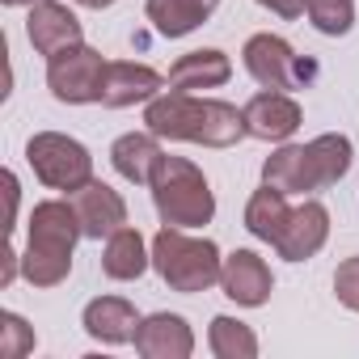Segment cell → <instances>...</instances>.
<instances>
[{"mask_svg":"<svg viewBox=\"0 0 359 359\" xmlns=\"http://www.w3.org/2000/svg\"><path fill=\"white\" fill-rule=\"evenodd\" d=\"M208 346H212L216 359H254L258 355V334L237 317H212Z\"/></svg>","mask_w":359,"mask_h":359,"instance_id":"cell-22","label":"cell"},{"mask_svg":"<svg viewBox=\"0 0 359 359\" xmlns=\"http://www.w3.org/2000/svg\"><path fill=\"white\" fill-rule=\"evenodd\" d=\"M81 216L72 208V199H47L34 203L30 212V237H26V254H22V275L34 287H60L72 271V250L81 241Z\"/></svg>","mask_w":359,"mask_h":359,"instance_id":"cell-2","label":"cell"},{"mask_svg":"<svg viewBox=\"0 0 359 359\" xmlns=\"http://www.w3.org/2000/svg\"><path fill=\"white\" fill-rule=\"evenodd\" d=\"M68 199H72V208L81 216V233L89 241H102V237H114L118 229H127V203H123V195L114 187L97 182V177L85 182L81 191H72Z\"/></svg>","mask_w":359,"mask_h":359,"instance_id":"cell-9","label":"cell"},{"mask_svg":"<svg viewBox=\"0 0 359 359\" xmlns=\"http://www.w3.org/2000/svg\"><path fill=\"white\" fill-rule=\"evenodd\" d=\"M148 262H152V254H148V245H144V237H140V229H118L114 237H106V254H102V271L110 275V279H118V283H127V279H140L144 271H148Z\"/></svg>","mask_w":359,"mask_h":359,"instance_id":"cell-19","label":"cell"},{"mask_svg":"<svg viewBox=\"0 0 359 359\" xmlns=\"http://www.w3.org/2000/svg\"><path fill=\"white\" fill-rule=\"evenodd\" d=\"M351 161H355V148H351V140H346L342 131H325V135H317V140L309 144V165H313L317 191L342 182V177L351 173Z\"/></svg>","mask_w":359,"mask_h":359,"instance_id":"cell-20","label":"cell"},{"mask_svg":"<svg viewBox=\"0 0 359 359\" xmlns=\"http://www.w3.org/2000/svg\"><path fill=\"white\" fill-rule=\"evenodd\" d=\"M304 13L321 34L338 39L355 26V0H304Z\"/></svg>","mask_w":359,"mask_h":359,"instance_id":"cell-24","label":"cell"},{"mask_svg":"<svg viewBox=\"0 0 359 359\" xmlns=\"http://www.w3.org/2000/svg\"><path fill=\"white\" fill-rule=\"evenodd\" d=\"M287 216H292L287 195H283V191H275V187H266V182H262V191H254V195H250V203H245V229H250L258 241H271V245L279 241V233H283Z\"/></svg>","mask_w":359,"mask_h":359,"instance_id":"cell-21","label":"cell"},{"mask_svg":"<svg viewBox=\"0 0 359 359\" xmlns=\"http://www.w3.org/2000/svg\"><path fill=\"white\" fill-rule=\"evenodd\" d=\"M156 140H161V135H152V131H127V135H118V140L110 144V165H114V173L127 177V182H152V169H156V161L165 156Z\"/></svg>","mask_w":359,"mask_h":359,"instance_id":"cell-18","label":"cell"},{"mask_svg":"<svg viewBox=\"0 0 359 359\" xmlns=\"http://www.w3.org/2000/svg\"><path fill=\"white\" fill-rule=\"evenodd\" d=\"M241 60H245V72H250L262 89H279V93L304 89V85L317 76V64H313V60H300V55L292 51V43L279 39V34H254V39L245 43V51H241Z\"/></svg>","mask_w":359,"mask_h":359,"instance_id":"cell-6","label":"cell"},{"mask_svg":"<svg viewBox=\"0 0 359 359\" xmlns=\"http://www.w3.org/2000/svg\"><path fill=\"white\" fill-rule=\"evenodd\" d=\"M233 76V64L224 51L203 47V51H187L177 55L169 68V89H182V93H199V89H220Z\"/></svg>","mask_w":359,"mask_h":359,"instance_id":"cell-16","label":"cell"},{"mask_svg":"<svg viewBox=\"0 0 359 359\" xmlns=\"http://www.w3.org/2000/svg\"><path fill=\"white\" fill-rule=\"evenodd\" d=\"M262 182L283 191V195H309L317 191L313 182V165H309V144H283L266 156L262 165Z\"/></svg>","mask_w":359,"mask_h":359,"instance_id":"cell-17","label":"cell"},{"mask_svg":"<svg viewBox=\"0 0 359 359\" xmlns=\"http://www.w3.org/2000/svg\"><path fill=\"white\" fill-rule=\"evenodd\" d=\"M26 34H30V47L39 55H47V60L60 55V51H68V47H76L85 39L81 18L68 5H60V0H39V5H30Z\"/></svg>","mask_w":359,"mask_h":359,"instance_id":"cell-10","label":"cell"},{"mask_svg":"<svg viewBox=\"0 0 359 359\" xmlns=\"http://www.w3.org/2000/svg\"><path fill=\"white\" fill-rule=\"evenodd\" d=\"M30 351H34V330L18 313H5V317H0V355H5V359H22Z\"/></svg>","mask_w":359,"mask_h":359,"instance_id":"cell-25","label":"cell"},{"mask_svg":"<svg viewBox=\"0 0 359 359\" xmlns=\"http://www.w3.org/2000/svg\"><path fill=\"white\" fill-rule=\"evenodd\" d=\"M135 351L144 359H191L195 351V334L187 325V317L177 313H152L135 325Z\"/></svg>","mask_w":359,"mask_h":359,"instance_id":"cell-13","label":"cell"},{"mask_svg":"<svg viewBox=\"0 0 359 359\" xmlns=\"http://www.w3.org/2000/svg\"><path fill=\"white\" fill-rule=\"evenodd\" d=\"M148 22L156 26V34L165 39H187L191 30H199L208 18L191 5V0H148Z\"/></svg>","mask_w":359,"mask_h":359,"instance_id":"cell-23","label":"cell"},{"mask_svg":"<svg viewBox=\"0 0 359 359\" xmlns=\"http://www.w3.org/2000/svg\"><path fill=\"white\" fill-rule=\"evenodd\" d=\"M191 5H195V9H199L203 18H212V13H216V5H220V0H191Z\"/></svg>","mask_w":359,"mask_h":359,"instance_id":"cell-29","label":"cell"},{"mask_svg":"<svg viewBox=\"0 0 359 359\" xmlns=\"http://www.w3.org/2000/svg\"><path fill=\"white\" fill-rule=\"evenodd\" d=\"M152 266H156V275L169 283V292L195 296V292H208V287L220 283L224 258H220L216 241L191 237L187 229L165 224V229L152 237Z\"/></svg>","mask_w":359,"mask_h":359,"instance_id":"cell-4","label":"cell"},{"mask_svg":"<svg viewBox=\"0 0 359 359\" xmlns=\"http://www.w3.org/2000/svg\"><path fill=\"white\" fill-rule=\"evenodd\" d=\"M325 237H330V212H325V203L304 199L300 208H292V216H287V224H283L275 250H279V258H287V262H309V258L325 245Z\"/></svg>","mask_w":359,"mask_h":359,"instance_id":"cell-12","label":"cell"},{"mask_svg":"<svg viewBox=\"0 0 359 359\" xmlns=\"http://www.w3.org/2000/svg\"><path fill=\"white\" fill-rule=\"evenodd\" d=\"M241 114H245V135L266 140V144L292 140L296 127H300V118H304V114H300V102H296L292 93H279V89L254 93V97L241 106Z\"/></svg>","mask_w":359,"mask_h":359,"instance_id":"cell-8","label":"cell"},{"mask_svg":"<svg viewBox=\"0 0 359 359\" xmlns=\"http://www.w3.org/2000/svg\"><path fill=\"white\" fill-rule=\"evenodd\" d=\"M5 195H9V224H5V229L13 233V229H18V199H22V187H18L13 173H5Z\"/></svg>","mask_w":359,"mask_h":359,"instance_id":"cell-28","label":"cell"},{"mask_svg":"<svg viewBox=\"0 0 359 359\" xmlns=\"http://www.w3.org/2000/svg\"><path fill=\"white\" fill-rule=\"evenodd\" d=\"M144 123L161 140H187L203 148H233L245 135V114L216 97H195L182 89L156 93L144 110Z\"/></svg>","mask_w":359,"mask_h":359,"instance_id":"cell-1","label":"cell"},{"mask_svg":"<svg viewBox=\"0 0 359 359\" xmlns=\"http://www.w3.org/2000/svg\"><path fill=\"white\" fill-rule=\"evenodd\" d=\"M5 5H13V9H18V5H39V0H5Z\"/></svg>","mask_w":359,"mask_h":359,"instance_id":"cell-31","label":"cell"},{"mask_svg":"<svg viewBox=\"0 0 359 359\" xmlns=\"http://www.w3.org/2000/svg\"><path fill=\"white\" fill-rule=\"evenodd\" d=\"M334 296H338L342 309L359 313V254L338 262V271H334Z\"/></svg>","mask_w":359,"mask_h":359,"instance_id":"cell-26","label":"cell"},{"mask_svg":"<svg viewBox=\"0 0 359 359\" xmlns=\"http://www.w3.org/2000/svg\"><path fill=\"white\" fill-rule=\"evenodd\" d=\"M258 5L271 9V13H279V18H287V22H296L304 13V0H258Z\"/></svg>","mask_w":359,"mask_h":359,"instance_id":"cell-27","label":"cell"},{"mask_svg":"<svg viewBox=\"0 0 359 359\" xmlns=\"http://www.w3.org/2000/svg\"><path fill=\"white\" fill-rule=\"evenodd\" d=\"M102 81H106V60H102V51H93L85 43L47 60V89L64 106L102 102Z\"/></svg>","mask_w":359,"mask_h":359,"instance_id":"cell-7","label":"cell"},{"mask_svg":"<svg viewBox=\"0 0 359 359\" xmlns=\"http://www.w3.org/2000/svg\"><path fill=\"white\" fill-rule=\"evenodd\" d=\"M81 325H85L89 338H97V342H106V346H123V342H135L140 317H135L131 300H123V296H97V300L85 304Z\"/></svg>","mask_w":359,"mask_h":359,"instance_id":"cell-15","label":"cell"},{"mask_svg":"<svg viewBox=\"0 0 359 359\" xmlns=\"http://www.w3.org/2000/svg\"><path fill=\"white\" fill-rule=\"evenodd\" d=\"M152 208L161 224L173 229H203L216 216V195L195 161L187 156H161L152 169Z\"/></svg>","mask_w":359,"mask_h":359,"instance_id":"cell-3","label":"cell"},{"mask_svg":"<svg viewBox=\"0 0 359 359\" xmlns=\"http://www.w3.org/2000/svg\"><path fill=\"white\" fill-rule=\"evenodd\" d=\"M165 76L148 64H135V60H114L106 64V81H102V106L110 110H123V106H135V102H152L161 93Z\"/></svg>","mask_w":359,"mask_h":359,"instance_id":"cell-14","label":"cell"},{"mask_svg":"<svg viewBox=\"0 0 359 359\" xmlns=\"http://www.w3.org/2000/svg\"><path fill=\"white\" fill-rule=\"evenodd\" d=\"M76 5H85V9H110L114 0H76Z\"/></svg>","mask_w":359,"mask_h":359,"instance_id":"cell-30","label":"cell"},{"mask_svg":"<svg viewBox=\"0 0 359 359\" xmlns=\"http://www.w3.org/2000/svg\"><path fill=\"white\" fill-rule=\"evenodd\" d=\"M26 161H30V169H34V177H39L43 187L64 191V195H72L85 182H93V156H89V148L81 140L64 135V131H39V135H30Z\"/></svg>","mask_w":359,"mask_h":359,"instance_id":"cell-5","label":"cell"},{"mask_svg":"<svg viewBox=\"0 0 359 359\" xmlns=\"http://www.w3.org/2000/svg\"><path fill=\"white\" fill-rule=\"evenodd\" d=\"M220 287L229 300H237L241 309H262L275 292V279H271V266L254 254V250H233L224 258V271H220Z\"/></svg>","mask_w":359,"mask_h":359,"instance_id":"cell-11","label":"cell"}]
</instances>
